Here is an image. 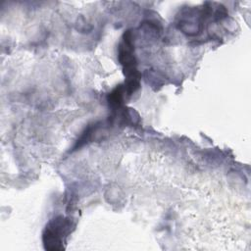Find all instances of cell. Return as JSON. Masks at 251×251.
<instances>
[{
	"instance_id": "6da1fadb",
	"label": "cell",
	"mask_w": 251,
	"mask_h": 251,
	"mask_svg": "<svg viewBox=\"0 0 251 251\" xmlns=\"http://www.w3.org/2000/svg\"><path fill=\"white\" fill-rule=\"evenodd\" d=\"M73 224L71 220L64 217H57L51 220L45 226L42 240L44 248L47 250L64 249V239L71 232Z\"/></svg>"
},
{
	"instance_id": "7a4b0ae2",
	"label": "cell",
	"mask_w": 251,
	"mask_h": 251,
	"mask_svg": "<svg viewBox=\"0 0 251 251\" xmlns=\"http://www.w3.org/2000/svg\"><path fill=\"white\" fill-rule=\"evenodd\" d=\"M133 35L131 30H126L124 35L122 42L119 45L118 58L123 66V72L126 79L140 80L141 75L136 69V59L133 55Z\"/></svg>"
},
{
	"instance_id": "3957f363",
	"label": "cell",
	"mask_w": 251,
	"mask_h": 251,
	"mask_svg": "<svg viewBox=\"0 0 251 251\" xmlns=\"http://www.w3.org/2000/svg\"><path fill=\"white\" fill-rule=\"evenodd\" d=\"M102 126V123H94L93 125H89L84 131L82 132V134L79 136V138L77 139L75 145L74 146L73 150H77L78 148H80L81 146H83L85 143H88L90 141L93 140L94 135L96 134V132L99 130V128Z\"/></svg>"
},
{
	"instance_id": "277c9868",
	"label": "cell",
	"mask_w": 251,
	"mask_h": 251,
	"mask_svg": "<svg viewBox=\"0 0 251 251\" xmlns=\"http://www.w3.org/2000/svg\"><path fill=\"white\" fill-rule=\"evenodd\" d=\"M125 95H126V91H125L124 84H119L107 96V101L109 103V106L113 110L119 109L123 104Z\"/></svg>"
}]
</instances>
